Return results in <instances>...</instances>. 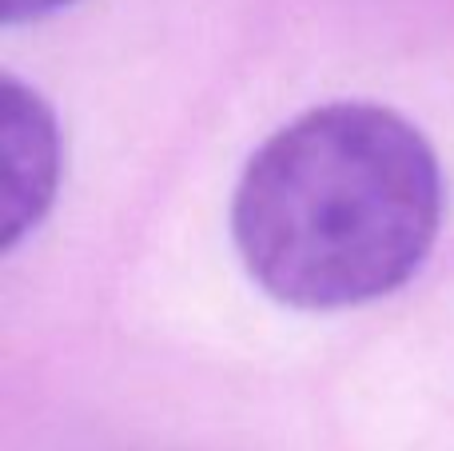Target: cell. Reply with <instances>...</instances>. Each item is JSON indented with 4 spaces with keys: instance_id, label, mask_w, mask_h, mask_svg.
Segmentation results:
<instances>
[{
    "instance_id": "obj_2",
    "label": "cell",
    "mask_w": 454,
    "mask_h": 451,
    "mask_svg": "<svg viewBox=\"0 0 454 451\" xmlns=\"http://www.w3.org/2000/svg\"><path fill=\"white\" fill-rule=\"evenodd\" d=\"M4 244L12 248L48 212L60 176L56 120L36 92L4 80Z\"/></svg>"
},
{
    "instance_id": "obj_3",
    "label": "cell",
    "mask_w": 454,
    "mask_h": 451,
    "mask_svg": "<svg viewBox=\"0 0 454 451\" xmlns=\"http://www.w3.org/2000/svg\"><path fill=\"white\" fill-rule=\"evenodd\" d=\"M68 4H76V0H0V12H4V24H32Z\"/></svg>"
},
{
    "instance_id": "obj_1",
    "label": "cell",
    "mask_w": 454,
    "mask_h": 451,
    "mask_svg": "<svg viewBox=\"0 0 454 451\" xmlns=\"http://www.w3.org/2000/svg\"><path fill=\"white\" fill-rule=\"evenodd\" d=\"M442 172L407 116L335 100L295 116L247 160L231 236L271 300L339 312L399 292L431 256Z\"/></svg>"
}]
</instances>
